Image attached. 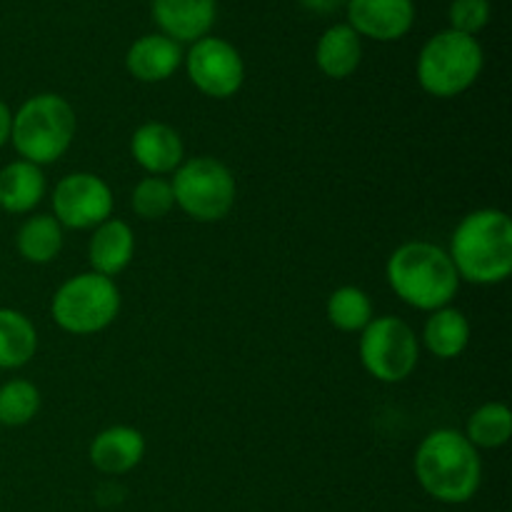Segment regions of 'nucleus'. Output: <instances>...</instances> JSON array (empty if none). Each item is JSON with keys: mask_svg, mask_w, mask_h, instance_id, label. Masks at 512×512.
Returning <instances> with one entry per match:
<instances>
[{"mask_svg": "<svg viewBox=\"0 0 512 512\" xmlns=\"http://www.w3.org/2000/svg\"><path fill=\"white\" fill-rule=\"evenodd\" d=\"M183 60L190 83L208 98H233L243 88L245 63L228 40L205 35L195 40Z\"/></svg>", "mask_w": 512, "mask_h": 512, "instance_id": "9", "label": "nucleus"}, {"mask_svg": "<svg viewBox=\"0 0 512 512\" xmlns=\"http://www.w3.org/2000/svg\"><path fill=\"white\" fill-rule=\"evenodd\" d=\"M75 138V110L63 95L40 93L25 100L13 115V140L20 160L48 165L68 153Z\"/></svg>", "mask_w": 512, "mask_h": 512, "instance_id": "4", "label": "nucleus"}, {"mask_svg": "<svg viewBox=\"0 0 512 512\" xmlns=\"http://www.w3.org/2000/svg\"><path fill=\"white\" fill-rule=\"evenodd\" d=\"M385 275L393 293L403 303L428 313L450 305L460 288V278L448 250L425 240L400 245L388 258Z\"/></svg>", "mask_w": 512, "mask_h": 512, "instance_id": "3", "label": "nucleus"}, {"mask_svg": "<svg viewBox=\"0 0 512 512\" xmlns=\"http://www.w3.org/2000/svg\"><path fill=\"white\" fill-rule=\"evenodd\" d=\"M15 245H18V253L28 263H50L63 250V225L53 215H33V218L20 225Z\"/></svg>", "mask_w": 512, "mask_h": 512, "instance_id": "21", "label": "nucleus"}, {"mask_svg": "<svg viewBox=\"0 0 512 512\" xmlns=\"http://www.w3.org/2000/svg\"><path fill=\"white\" fill-rule=\"evenodd\" d=\"M328 320L343 333H363L373 320V303L368 293L355 285H343L328 298Z\"/></svg>", "mask_w": 512, "mask_h": 512, "instance_id": "23", "label": "nucleus"}, {"mask_svg": "<svg viewBox=\"0 0 512 512\" xmlns=\"http://www.w3.org/2000/svg\"><path fill=\"white\" fill-rule=\"evenodd\" d=\"M53 320L73 335H93L108 328L120 313V290L113 278L98 273H80L65 280L55 293Z\"/></svg>", "mask_w": 512, "mask_h": 512, "instance_id": "7", "label": "nucleus"}, {"mask_svg": "<svg viewBox=\"0 0 512 512\" xmlns=\"http://www.w3.org/2000/svg\"><path fill=\"white\" fill-rule=\"evenodd\" d=\"M40 410V390L30 380H8L0 385V425H28Z\"/></svg>", "mask_w": 512, "mask_h": 512, "instance_id": "24", "label": "nucleus"}, {"mask_svg": "<svg viewBox=\"0 0 512 512\" xmlns=\"http://www.w3.org/2000/svg\"><path fill=\"white\" fill-rule=\"evenodd\" d=\"M135 253V235L125 220L108 218L95 228L88 245V260L93 273L115 278L130 265Z\"/></svg>", "mask_w": 512, "mask_h": 512, "instance_id": "16", "label": "nucleus"}, {"mask_svg": "<svg viewBox=\"0 0 512 512\" xmlns=\"http://www.w3.org/2000/svg\"><path fill=\"white\" fill-rule=\"evenodd\" d=\"M38 350V330L13 308H0V370L28 365Z\"/></svg>", "mask_w": 512, "mask_h": 512, "instance_id": "20", "label": "nucleus"}, {"mask_svg": "<svg viewBox=\"0 0 512 512\" xmlns=\"http://www.w3.org/2000/svg\"><path fill=\"white\" fill-rule=\"evenodd\" d=\"M415 478L420 488L445 505H463L475 498L483 480L478 448L450 428L425 435L415 453Z\"/></svg>", "mask_w": 512, "mask_h": 512, "instance_id": "1", "label": "nucleus"}, {"mask_svg": "<svg viewBox=\"0 0 512 512\" xmlns=\"http://www.w3.org/2000/svg\"><path fill=\"white\" fill-rule=\"evenodd\" d=\"M465 438L473 448H500L512 435V413L503 403H485L470 415Z\"/></svg>", "mask_w": 512, "mask_h": 512, "instance_id": "22", "label": "nucleus"}, {"mask_svg": "<svg viewBox=\"0 0 512 512\" xmlns=\"http://www.w3.org/2000/svg\"><path fill=\"white\" fill-rule=\"evenodd\" d=\"M348 25L360 38L393 43L405 38L415 23L413 0H348Z\"/></svg>", "mask_w": 512, "mask_h": 512, "instance_id": "11", "label": "nucleus"}, {"mask_svg": "<svg viewBox=\"0 0 512 512\" xmlns=\"http://www.w3.org/2000/svg\"><path fill=\"white\" fill-rule=\"evenodd\" d=\"M113 213L108 183L93 173L65 175L53 190V218L73 230L98 228Z\"/></svg>", "mask_w": 512, "mask_h": 512, "instance_id": "10", "label": "nucleus"}, {"mask_svg": "<svg viewBox=\"0 0 512 512\" xmlns=\"http://www.w3.org/2000/svg\"><path fill=\"white\" fill-rule=\"evenodd\" d=\"M45 195V175L40 165L13 160L0 170V208L5 213H30Z\"/></svg>", "mask_w": 512, "mask_h": 512, "instance_id": "18", "label": "nucleus"}, {"mask_svg": "<svg viewBox=\"0 0 512 512\" xmlns=\"http://www.w3.org/2000/svg\"><path fill=\"white\" fill-rule=\"evenodd\" d=\"M10 130H13V113H10L8 105L0 100V148L10 140Z\"/></svg>", "mask_w": 512, "mask_h": 512, "instance_id": "28", "label": "nucleus"}, {"mask_svg": "<svg viewBox=\"0 0 512 512\" xmlns=\"http://www.w3.org/2000/svg\"><path fill=\"white\" fill-rule=\"evenodd\" d=\"M450 260L460 280L498 285L512 273V223L495 208L465 215L450 238Z\"/></svg>", "mask_w": 512, "mask_h": 512, "instance_id": "2", "label": "nucleus"}, {"mask_svg": "<svg viewBox=\"0 0 512 512\" xmlns=\"http://www.w3.org/2000/svg\"><path fill=\"white\" fill-rule=\"evenodd\" d=\"M130 153L135 163L150 175H165L178 170L185 158V145L178 130L165 123H145L140 125L130 140Z\"/></svg>", "mask_w": 512, "mask_h": 512, "instance_id": "13", "label": "nucleus"}, {"mask_svg": "<svg viewBox=\"0 0 512 512\" xmlns=\"http://www.w3.org/2000/svg\"><path fill=\"white\" fill-rule=\"evenodd\" d=\"M485 55L473 35L440 30L418 55V83L433 98H455L473 88L483 73Z\"/></svg>", "mask_w": 512, "mask_h": 512, "instance_id": "5", "label": "nucleus"}, {"mask_svg": "<svg viewBox=\"0 0 512 512\" xmlns=\"http://www.w3.org/2000/svg\"><path fill=\"white\" fill-rule=\"evenodd\" d=\"M150 13L175 43H195L210 33L218 15L215 0H150Z\"/></svg>", "mask_w": 512, "mask_h": 512, "instance_id": "12", "label": "nucleus"}, {"mask_svg": "<svg viewBox=\"0 0 512 512\" xmlns=\"http://www.w3.org/2000/svg\"><path fill=\"white\" fill-rule=\"evenodd\" d=\"M170 185L175 205L198 223L223 220L233 210L238 195V185L228 165L208 155L183 160Z\"/></svg>", "mask_w": 512, "mask_h": 512, "instance_id": "6", "label": "nucleus"}, {"mask_svg": "<svg viewBox=\"0 0 512 512\" xmlns=\"http://www.w3.org/2000/svg\"><path fill=\"white\" fill-rule=\"evenodd\" d=\"M300 5H303L305 10H310V13H318V15H330L335 13V10L343 8L348 0H298Z\"/></svg>", "mask_w": 512, "mask_h": 512, "instance_id": "27", "label": "nucleus"}, {"mask_svg": "<svg viewBox=\"0 0 512 512\" xmlns=\"http://www.w3.org/2000/svg\"><path fill=\"white\" fill-rule=\"evenodd\" d=\"M423 343L440 360H453L463 355L470 343V323L463 310L450 308V305L433 310L425 323Z\"/></svg>", "mask_w": 512, "mask_h": 512, "instance_id": "19", "label": "nucleus"}, {"mask_svg": "<svg viewBox=\"0 0 512 512\" xmlns=\"http://www.w3.org/2000/svg\"><path fill=\"white\" fill-rule=\"evenodd\" d=\"M183 48L163 33H150L135 40L125 53V68L140 83H163L183 63Z\"/></svg>", "mask_w": 512, "mask_h": 512, "instance_id": "14", "label": "nucleus"}, {"mask_svg": "<svg viewBox=\"0 0 512 512\" xmlns=\"http://www.w3.org/2000/svg\"><path fill=\"white\" fill-rule=\"evenodd\" d=\"M418 338L405 320L383 315L373 318L360 335L363 368L380 383H403L418 365Z\"/></svg>", "mask_w": 512, "mask_h": 512, "instance_id": "8", "label": "nucleus"}, {"mask_svg": "<svg viewBox=\"0 0 512 512\" xmlns=\"http://www.w3.org/2000/svg\"><path fill=\"white\" fill-rule=\"evenodd\" d=\"M363 60V40L348 23H338L320 35L315 45V63L320 73L333 80H345Z\"/></svg>", "mask_w": 512, "mask_h": 512, "instance_id": "17", "label": "nucleus"}, {"mask_svg": "<svg viewBox=\"0 0 512 512\" xmlns=\"http://www.w3.org/2000/svg\"><path fill=\"white\" fill-rule=\"evenodd\" d=\"M490 13V0H453L448 10L450 30L475 38L490 23Z\"/></svg>", "mask_w": 512, "mask_h": 512, "instance_id": "26", "label": "nucleus"}, {"mask_svg": "<svg viewBox=\"0 0 512 512\" xmlns=\"http://www.w3.org/2000/svg\"><path fill=\"white\" fill-rule=\"evenodd\" d=\"M130 205H133V213L143 220L165 218L175 205L173 185H170V180L160 178V175L143 178L135 185Z\"/></svg>", "mask_w": 512, "mask_h": 512, "instance_id": "25", "label": "nucleus"}, {"mask_svg": "<svg viewBox=\"0 0 512 512\" xmlns=\"http://www.w3.org/2000/svg\"><path fill=\"white\" fill-rule=\"evenodd\" d=\"M145 455V438L130 425H113L90 443V463L105 475H125L138 468Z\"/></svg>", "mask_w": 512, "mask_h": 512, "instance_id": "15", "label": "nucleus"}]
</instances>
